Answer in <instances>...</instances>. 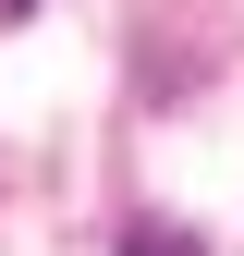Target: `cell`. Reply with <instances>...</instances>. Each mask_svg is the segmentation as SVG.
Masks as SVG:
<instances>
[{"label":"cell","instance_id":"obj_1","mask_svg":"<svg viewBox=\"0 0 244 256\" xmlns=\"http://www.w3.org/2000/svg\"><path fill=\"white\" fill-rule=\"evenodd\" d=\"M122 256H208V244L183 232V220H134V232H122Z\"/></svg>","mask_w":244,"mask_h":256},{"label":"cell","instance_id":"obj_2","mask_svg":"<svg viewBox=\"0 0 244 256\" xmlns=\"http://www.w3.org/2000/svg\"><path fill=\"white\" fill-rule=\"evenodd\" d=\"M0 12H37V0H0Z\"/></svg>","mask_w":244,"mask_h":256}]
</instances>
